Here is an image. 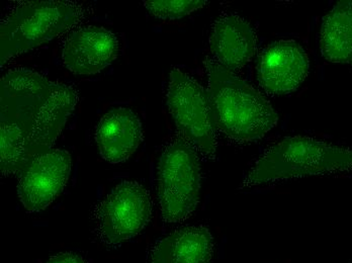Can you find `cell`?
I'll return each mask as SVG.
<instances>
[{
    "instance_id": "obj_1",
    "label": "cell",
    "mask_w": 352,
    "mask_h": 263,
    "mask_svg": "<svg viewBox=\"0 0 352 263\" xmlns=\"http://www.w3.org/2000/svg\"><path fill=\"white\" fill-rule=\"evenodd\" d=\"M77 102L74 89L30 70H14L2 77V175L21 174L36 158L52 150Z\"/></svg>"
},
{
    "instance_id": "obj_2",
    "label": "cell",
    "mask_w": 352,
    "mask_h": 263,
    "mask_svg": "<svg viewBox=\"0 0 352 263\" xmlns=\"http://www.w3.org/2000/svg\"><path fill=\"white\" fill-rule=\"evenodd\" d=\"M209 93L217 128L237 143L261 140L278 125V113L265 98L212 59L207 61Z\"/></svg>"
},
{
    "instance_id": "obj_3",
    "label": "cell",
    "mask_w": 352,
    "mask_h": 263,
    "mask_svg": "<svg viewBox=\"0 0 352 263\" xmlns=\"http://www.w3.org/2000/svg\"><path fill=\"white\" fill-rule=\"evenodd\" d=\"M349 171H352V148L310 137H287L255 162L244 179L243 187Z\"/></svg>"
},
{
    "instance_id": "obj_4",
    "label": "cell",
    "mask_w": 352,
    "mask_h": 263,
    "mask_svg": "<svg viewBox=\"0 0 352 263\" xmlns=\"http://www.w3.org/2000/svg\"><path fill=\"white\" fill-rule=\"evenodd\" d=\"M82 12L68 1H29L16 6L0 27V64L48 42L76 25Z\"/></svg>"
},
{
    "instance_id": "obj_5",
    "label": "cell",
    "mask_w": 352,
    "mask_h": 263,
    "mask_svg": "<svg viewBox=\"0 0 352 263\" xmlns=\"http://www.w3.org/2000/svg\"><path fill=\"white\" fill-rule=\"evenodd\" d=\"M201 172L197 152L182 138L171 141L157 168L161 215L165 223L188 220L197 209L201 190Z\"/></svg>"
},
{
    "instance_id": "obj_6",
    "label": "cell",
    "mask_w": 352,
    "mask_h": 263,
    "mask_svg": "<svg viewBox=\"0 0 352 263\" xmlns=\"http://www.w3.org/2000/svg\"><path fill=\"white\" fill-rule=\"evenodd\" d=\"M167 106L180 138L208 159H214L217 128L209 93L192 77L175 68L169 76Z\"/></svg>"
},
{
    "instance_id": "obj_7",
    "label": "cell",
    "mask_w": 352,
    "mask_h": 263,
    "mask_svg": "<svg viewBox=\"0 0 352 263\" xmlns=\"http://www.w3.org/2000/svg\"><path fill=\"white\" fill-rule=\"evenodd\" d=\"M149 192L137 181H123L107 194L96 211L98 236L107 244H120L137 236L149 223Z\"/></svg>"
},
{
    "instance_id": "obj_8",
    "label": "cell",
    "mask_w": 352,
    "mask_h": 263,
    "mask_svg": "<svg viewBox=\"0 0 352 263\" xmlns=\"http://www.w3.org/2000/svg\"><path fill=\"white\" fill-rule=\"evenodd\" d=\"M310 69L305 49L293 40H280L263 49L256 65V79L264 93L285 95L297 91Z\"/></svg>"
},
{
    "instance_id": "obj_9",
    "label": "cell",
    "mask_w": 352,
    "mask_h": 263,
    "mask_svg": "<svg viewBox=\"0 0 352 263\" xmlns=\"http://www.w3.org/2000/svg\"><path fill=\"white\" fill-rule=\"evenodd\" d=\"M67 151L50 150L36 158L19 177V200L29 213L46 209L67 183L71 172Z\"/></svg>"
},
{
    "instance_id": "obj_10",
    "label": "cell",
    "mask_w": 352,
    "mask_h": 263,
    "mask_svg": "<svg viewBox=\"0 0 352 263\" xmlns=\"http://www.w3.org/2000/svg\"><path fill=\"white\" fill-rule=\"evenodd\" d=\"M119 41L104 27H83L75 30L66 38L62 60L67 69L78 76L102 71L116 59Z\"/></svg>"
},
{
    "instance_id": "obj_11",
    "label": "cell",
    "mask_w": 352,
    "mask_h": 263,
    "mask_svg": "<svg viewBox=\"0 0 352 263\" xmlns=\"http://www.w3.org/2000/svg\"><path fill=\"white\" fill-rule=\"evenodd\" d=\"M254 29L236 14H222L212 25L210 50L214 61L228 71L241 69L256 51Z\"/></svg>"
},
{
    "instance_id": "obj_12",
    "label": "cell",
    "mask_w": 352,
    "mask_h": 263,
    "mask_svg": "<svg viewBox=\"0 0 352 263\" xmlns=\"http://www.w3.org/2000/svg\"><path fill=\"white\" fill-rule=\"evenodd\" d=\"M96 141L106 161L123 162L135 153L143 141L140 119L130 108H113L100 119Z\"/></svg>"
},
{
    "instance_id": "obj_13",
    "label": "cell",
    "mask_w": 352,
    "mask_h": 263,
    "mask_svg": "<svg viewBox=\"0 0 352 263\" xmlns=\"http://www.w3.org/2000/svg\"><path fill=\"white\" fill-rule=\"evenodd\" d=\"M214 238L207 227H186L159 241L150 263H210Z\"/></svg>"
},
{
    "instance_id": "obj_14",
    "label": "cell",
    "mask_w": 352,
    "mask_h": 263,
    "mask_svg": "<svg viewBox=\"0 0 352 263\" xmlns=\"http://www.w3.org/2000/svg\"><path fill=\"white\" fill-rule=\"evenodd\" d=\"M322 56L332 63L352 62V0H342L324 16L320 31Z\"/></svg>"
},
{
    "instance_id": "obj_15",
    "label": "cell",
    "mask_w": 352,
    "mask_h": 263,
    "mask_svg": "<svg viewBox=\"0 0 352 263\" xmlns=\"http://www.w3.org/2000/svg\"><path fill=\"white\" fill-rule=\"evenodd\" d=\"M150 14L160 19H178L207 5L205 0H146Z\"/></svg>"
},
{
    "instance_id": "obj_16",
    "label": "cell",
    "mask_w": 352,
    "mask_h": 263,
    "mask_svg": "<svg viewBox=\"0 0 352 263\" xmlns=\"http://www.w3.org/2000/svg\"><path fill=\"white\" fill-rule=\"evenodd\" d=\"M47 263H87L85 258H81L78 254L64 252L53 256Z\"/></svg>"
}]
</instances>
